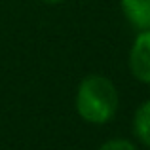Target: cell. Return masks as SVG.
Wrapping results in <instances>:
<instances>
[{
    "mask_svg": "<svg viewBox=\"0 0 150 150\" xmlns=\"http://www.w3.org/2000/svg\"><path fill=\"white\" fill-rule=\"evenodd\" d=\"M120 97L116 86L101 74H89L76 91V110L89 124H108L118 112Z\"/></svg>",
    "mask_w": 150,
    "mask_h": 150,
    "instance_id": "6da1fadb",
    "label": "cell"
},
{
    "mask_svg": "<svg viewBox=\"0 0 150 150\" xmlns=\"http://www.w3.org/2000/svg\"><path fill=\"white\" fill-rule=\"evenodd\" d=\"M131 74L143 84H150V29L141 30L129 51Z\"/></svg>",
    "mask_w": 150,
    "mask_h": 150,
    "instance_id": "7a4b0ae2",
    "label": "cell"
},
{
    "mask_svg": "<svg viewBox=\"0 0 150 150\" xmlns=\"http://www.w3.org/2000/svg\"><path fill=\"white\" fill-rule=\"evenodd\" d=\"M120 6L133 29L139 33L150 29V0H120Z\"/></svg>",
    "mask_w": 150,
    "mask_h": 150,
    "instance_id": "3957f363",
    "label": "cell"
},
{
    "mask_svg": "<svg viewBox=\"0 0 150 150\" xmlns=\"http://www.w3.org/2000/svg\"><path fill=\"white\" fill-rule=\"evenodd\" d=\"M133 131L137 139L150 148V99L137 108L135 118H133Z\"/></svg>",
    "mask_w": 150,
    "mask_h": 150,
    "instance_id": "277c9868",
    "label": "cell"
},
{
    "mask_svg": "<svg viewBox=\"0 0 150 150\" xmlns=\"http://www.w3.org/2000/svg\"><path fill=\"white\" fill-rule=\"evenodd\" d=\"M99 150H137V148L129 139H110L103 143Z\"/></svg>",
    "mask_w": 150,
    "mask_h": 150,
    "instance_id": "5b68a950",
    "label": "cell"
},
{
    "mask_svg": "<svg viewBox=\"0 0 150 150\" xmlns=\"http://www.w3.org/2000/svg\"><path fill=\"white\" fill-rule=\"evenodd\" d=\"M44 2H48V4H59V2H63V0H44Z\"/></svg>",
    "mask_w": 150,
    "mask_h": 150,
    "instance_id": "8992f818",
    "label": "cell"
}]
</instances>
